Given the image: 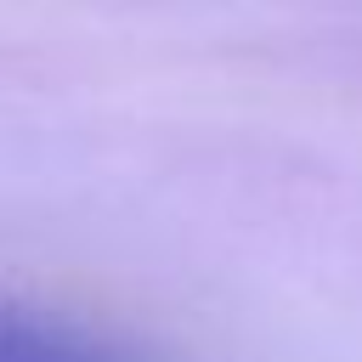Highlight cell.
Listing matches in <instances>:
<instances>
[{
  "instance_id": "6da1fadb",
  "label": "cell",
  "mask_w": 362,
  "mask_h": 362,
  "mask_svg": "<svg viewBox=\"0 0 362 362\" xmlns=\"http://www.w3.org/2000/svg\"><path fill=\"white\" fill-rule=\"evenodd\" d=\"M0 362H141V356L51 311L0 300Z\"/></svg>"
}]
</instances>
